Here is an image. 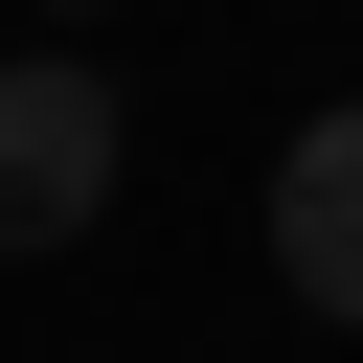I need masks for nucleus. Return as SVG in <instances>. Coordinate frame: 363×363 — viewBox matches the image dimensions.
<instances>
[{
  "label": "nucleus",
  "instance_id": "1",
  "mask_svg": "<svg viewBox=\"0 0 363 363\" xmlns=\"http://www.w3.org/2000/svg\"><path fill=\"white\" fill-rule=\"evenodd\" d=\"M113 204V68L91 45H23L0 68V250H68Z\"/></svg>",
  "mask_w": 363,
  "mask_h": 363
},
{
  "label": "nucleus",
  "instance_id": "2",
  "mask_svg": "<svg viewBox=\"0 0 363 363\" xmlns=\"http://www.w3.org/2000/svg\"><path fill=\"white\" fill-rule=\"evenodd\" d=\"M272 272H295V318H363V91L272 159Z\"/></svg>",
  "mask_w": 363,
  "mask_h": 363
},
{
  "label": "nucleus",
  "instance_id": "3",
  "mask_svg": "<svg viewBox=\"0 0 363 363\" xmlns=\"http://www.w3.org/2000/svg\"><path fill=\"white\" fill-rule=\"evenodd\" d=\"M45 23H91V0H45Z\"/></svg>",
  "mask_w": 363,
  "mask_h": 363
}]
</instances>
